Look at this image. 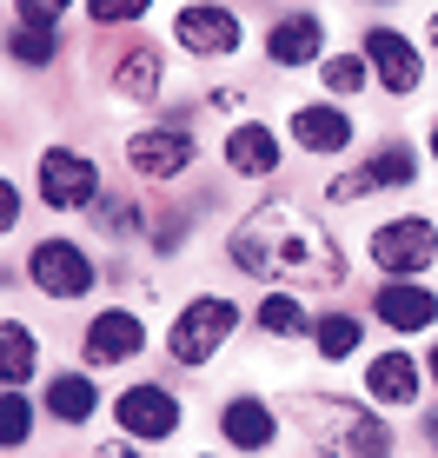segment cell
I'll use <instances>...</instances> for the list:
<instances>
[{
  "mask_svg": "<svg viewBox=\"0 0 438 458\" xmlns=\"http://www.w3.org/2000/svg\"><path fill=\"white\" fill-rule=\"evenodd\" d=\"M226 259H232V273L265 279L273 293H306V286H339L346 279L339 240L299 199H259V207H246V219H232V233H226Z\"/></svg>",
  "mask_w": 438,
  "mask_h": 458,
  "instance_id": "cell-1",
  "label": "cell"
},
{
  "mask_svg": "<svg viewBox=\"0 0 438 458\" xmlns=\"http://www.w3.org/2000/svg\"><path fill=\"white\" fill-rule=\"evenodd\" d=\"M292 412L312 432V445H325L333 458H392V425L372 405L333 399V392H306V399H292Z\"/></svg>",
  "mask_w": 438,
  "mask_h": 458,
  "instance_id": "cell-2",
  "label": "cell"
},
{
  "mask_svg": "<svg viewBox=\"0 0 438 458\" xmlns=\"http://www.w3.org/2000/svg\"><path fill=\"white\" fill-rule=\"evenodd\" d=\"M232 333H240V306H232L226 293H199L186 299V306L173 312V333H166V352H173V366L199 372L206 359L226 345Z\"/></svg>",
  "mask_w": 438,
  "mask_h": 458,
  "instance_id": "cell-3",
  "label": "cell"
},
{
  "mask_svg": "<svg viewBox=\"0 0 438 458\" xmlns=\"http://www.w3.org/2000/svg\"><path fill=\"white\" fill-rule=\"evenodd\" d=\"M366 259L379 266L385 279H418L438 266V226L425 213H399V219H379L366 240Z\"/></svg>",
  "mask_w": 438,
  "mask_h": 458,
  "instance_id": "cell-4",
  "label": "cell"
},
{
  "mask_svg": "<svg viewBox=\"0 0 438 458\" xmlns=\"http://www.w3.org/2000/svg\"><path fill=\"white\" fill-rule=\"evenodd\" d=\"M34 193L46 213H93L100 207V166H93V153L80 147H46L40 166H34Z\"/></svg>",
  "mask_w": 438,
  "mask_h": 458,
  "instance_id": "cell-5",
  "label": "cell"
},
{
  "mask_svg": "<svg viewBox=\"0 0 438 458\" xmlns=\"http://www.w3.org/2000/svg\"><path fill=\"white\" fill-rule=\"evenodd\" d=\"M173 47L186 60H232L246 47V21L226 0H186L173 13Z\"/></svg>",
  "mask_w": 438,
  "mask_h": 458,
  "instance_id": "cell-6",
  "label": "cell"
},
{
  "mask_svg": "<svg viewBox=\"0 0 438 458\" xmlns=\"http://www.w3.org/2000/svg\"><path fill=\"white\" fill-rule=\"evenodd\" d=\"M412 180H418V153L405 147V140H379L352 173H339V180L325 186V199H333V207H352V199L392 193V186H412Z\"/></svg>",
  "mask_w": 438,
  "mask_h": 458,
  "instance_id": "cell-7",
  "label": "cell"
},
{
  "mask_svg": "<svg viewBox=\"0 0 438 458\" xmlns=\"http://www.w3.org/2000/svg\"><path fill=\"white\" fill-rule=\"evenodd\" d=\"M358 54L372 60V81H379L385 100H412V93L425 87V47L405 40L399 27H366Z\"/></svg>",
  "mask_w": 438,
  "mask_h": 458,
  "instance_id": "cell-8",
  "label": "cell"
},
{
  "mask_svg": "<svg viewBox=\"0 0 438 458\" xmlns=\"http://www.w3.org/2000/svg\"><path fill=\"white\" fill-rule=\"evenodd\" d=\"M27 279H34V293H46V299H87L93 279H100V266L87 259L80 240H34Z\"/></svg>",
  "mask_w": 438,
  "mask_h": 458,
  "instance_id": "cell-9",
  "label": "cell"
},
{
  "mask_svg": "<svg viewBox=\"0 0 438 458\" xmlns=\"http://www.w3.org/2000/svg\"><path fill=\"white\" fill-rule=\"evenodd\" d=\"M199 160V140L193 126H139V133H127V166L139 173V180H180V173H193Z\"/></svg>",
  "mask_w": 438,
  "mask_h": 458,
  "instance_id": "cell-10",
  "label": "cell"
},
{
  "mask_svg": "<svg viewBox=\"0 0 438 458\" xmlns=\"http://www.w3.org/2000/svg\"><path fill=\"white\" fill-rule=\"evenodd\" d=\"M286 133L299 140V153H312V160H339V153H352L358 120H352V106H339V100H299L286 114Z\"/></svg>",
  "mask_w": 438,
  "mask_h": 458,
  "instance_id": "cell-11",
  "label": "cell"
},
{
  "mask_svg": "<svg viewBox=\"0 0 438 458\" xmlns=\"http://www.w3.org/2000/svg\"><path fill=\"white\" fill-rule=\"evenodd\" d=\"M139 352H147V319H139L133 306H106V312L87 319V333H80L87 372L93 366H127V359H139Z\"/></svg>",
  "mask_w": 438,
  "mask_h": 458,
  "instance_id": "cell-12",
  "label": "cell"
},
{
  "mask_svg": "<svg viewBox=\"0 0 438 458\" xmlns=\"http://www.w3.org/2000/svg\"><path fill=\"white\" fill-rule=\"evenodd\" d=\"M114 419L127 438H147V445H160V438L180 432V399L166 386H153V378H139V386H127L114 399Z\"/></svg>",
  "mask_w": 438,
  "mask_h": 458,
  "instance_id": "cell-13",
  "label": "cell"
},
{
  "mask_svg": "<svg viewBox=\"0 0 438 458\" xmlns=\"http://www.w3.org/2000/svg\"><path fill=\"white\" fill-rule=\"evenodd\" d=\"M265 60H273L279 73L319 67V60H325V21H319L312 7H299V13H279V21L265 27Z\"/></svg>",
  "mask_w": 438,
  "mask_h": 458,
  "instance_id": "cell-14",
  "label": "cell"
},
{
  "mask_svg": "<svg viewBox=\"0 0 438 458\" xmlns=\"http://www.w3.org/2000/svg\"><path fill=\"white\" fill-rule=\"evenodd\" d=\"M106 87H114L120 100H133V106H153L166 93V54L153 40H127L114 54V67H106Z\"/></svg>",
  "mask_w": 438,
  "mask_h": 458,
  "instance_id": "cell-15",
  "label": "cell"
},
{
  "mask_svg": "<svg viewBox=\"0 0 438 458\" xmlns=\"http://www.w3.org/2000/svg\"><path fill=\"white\" fill-rule=\"evenodd\" d=\"M279 166H286V153H279V133L265 120H232L226 126V173H240V180H273Z\"/></svg>",
  "mask_w": 438,
  "mask_h": 458,
  "instance_id": "cell-16",
  "label": "cell"
},
{
  "mask_svg": "<svg viewBox=\"0 0 438 458\" xmlns=\"http://www.w3.org/2000/svg\"><path fill=\"white\" fill-rule=\"evenodd\" d=\"M372 312H379L392 333H425V326H438V293L418 286V279H385V286L372 293Z\"/></svg>",
  "mask_w": 438,
  "mask_h": 458,
  "instance_id": "cell-17",
  "label": "cell"
},
{
  "mask_svg": "<svg viewBox=\"0 0 438 458\" xmlns=\"http://www.w3.org/2000/svg\"><path fill=\"white\" fill-rule=\"evenodd\" d=\"M219 438H226L232 452H265L279 438V412L265 399H253V392H240V399L219 405Z\"/></svg>",
  "mask_w": 438,
  "mask_h": 458,
  "instance_id": "cell-18",
  "label": "cell"
},
{
  "mask_svg": "<svg viewBox=\"0 0 438 458\" xmlns=\"http://www.w3.org/2000/svg\"><path fill=\"white\" fill-rule=\"evenodd\" d=\"M366 392L379 405H412L418 399V359L412 352H379L366 366Z\"/></svg>",
  "mask_w": 438,
  "mask_h": 458,
  "instance_id": "cell-19",
  "label": "cell"
},
{
  "mask_svg": "<svg viewBox=\"0 0 438 458\" xmlns=\"http://www.w3.org/2000/svg\"><path fill=\"white\" fill-rule=\"evenodd\" d=\"M93 412H100V386H93L87 372H54V378H46V419L87 425Z\"/></svg>",
  "mask_w": 438,
  "mask_h": 458,
  "instance_id": "cell-20",
  "label": "cell"
},
{
  "mask_svg": "<svg viewBox=\"0 0 438 458\" xmlns=\"http://www.w3.org/2000/svg\"><path fill=\"white\" fill-rule=\"evenodd\" d=\"M253 326H259L265 339H306L319 319L299 306V293H265L259 306H253Z\"/></svg>",
  "mask_w": 438,
  "mask_h": 458,
  "instance_id": "cell-21",
  "label": "cell"
},
{
  "mask_svg": "<svg viewBox=\"0 0 438 458\" xmlns=\"http://www.w3.org/2000/svg\"><path fill=\"white\" fill-rule=\"evenodd\" d=\"M40 366V339L27 333L21 319H0V372H7V392H21Z\"/></svg>",
  "mask_w": 438,
  "mask_h": 458,
  "instance_id": "cell-22",
  "label": "cell"
},
{
  "mask_svg": "<svg viewBox=\"0 0 438 458\" xmlns=\"http://www.w3.org/2000/svg\"><path fill=\"white\" fill-rule=\"evenodd\" d=\"M60 27H40V21H13V34H7V54H13V67H54L60 60Z\"/></svg>",
  "mask_w": 438,
  "mask_h": 458,
  "instance_id": "cell-23",
  "label": "cell"
},
{
  "mask_svg": "<svg viewBox=\"0 0 438 458\" xmlns=\"http://www.w3.org/2000/svg\"><path fill=\"white\" fill-rule=\"evenodd\" d=\"M319 81H325V100H358L366 93V81H372V60L366 54H325L319 60Z\"/></svg>",
  "mask_w": 438,
  "mask_h": 458,
  "instance_id": "cell-24",
  "label": "cell"
},
{
  "mask_svg": "<svg viewBox=\"0 0 438 458\" xmlns=\"http://www.w3.org/2000/svg\"><path fill=\"white\" fill-rule=\"evenodd\" d=\"M358 339H366V326H358L352 312H325V319L312 326V345H319V359H325V366L352 359V352H358Z\"/></svg>",
  "mask_w": 438,
  "mask_h": 458,
  "instance_id": "cell-25",
  "label": "cell"
},
{
  "mask_svg": "<svg viewBox=\"0 0 438 458\" xmlns=\"http://www.w3.org/2000/svg\"><path fill=\"white\" fill-rule=\"evenodd\" d=\"M93 226H100L106 240H133V233H153V213L139 207V199H120V193H106L100 207H93Z\"/></svg>",
  "mask_w": 438,
  "mask_h": 458,
  "instance_id": "cell-26",
  "label": "cell"
},
{
  "mask_svg": "<svg viewBox=\"0 0 438 458\" xmlns=\"http://www.w3.org/2000/svg\"><path fill=\"white\" fill-rule=\"evenodd\" d=\"M27 432H34V405H27V392H7V405H0V445L21 452Z\"/></svg>",
  "mask_w": 438,
  "mask_h": 458,
  "instance_id": "cell-27",
  "label": "cell"
},
{
  "mask_svg": "<svg viewBox=\"0 0 438 458\" xmlns=\"http://www.w3.org/2000/svg\"><path fill=\"white\" fill-rule=\"evenodd\" d=\"M147 7L153 0H87V21L93 27H133V21H147Z\"/></svg>",
  "mask_w": 438,
  "mask_h": 458,
  "instance_id": "cell-28",
  "label": "cell"
},
{
  "mask_svg": "<svg viewBox=\"0 0 438 458\" xmlns=\"http://www.w3.org/2000/svg\"><path fill=\"white\" fill-rule=\"evenodd\" d=\"M186 233H193V213H166L160 219V226H153V252H180V240H186Z\"/></svg>",
  "mask_w": 438,
  "mask_h": 458,
  "instance_id": "cell-29",
  "label": "cell"
},
{
  "mask_svg": "<svg viewBox=\"0 0 438 458\" xmlns=\"http://www.w3.org/2000/svg\"><path fill=\"white\" fill-rule=\"evenodd\" d=\"M73 0H13V21H40V27H60V13H67Z\"/></svg>",
  "mask_w": 438,
  "mask_h": 458,
  "instance_id": "cell-30",
  "label": "cell"
},
{
  "mask_svg": "<svg viewBox=\"0 0 438 458\" xmlns=\"http://www.w3.org/2000/svg\"><path fill=\"white\" fill-rule=\"evenodd\" d=\"M13 219H21V186H0V226H13Z\"/></svg>",
  "mask_w": 438,
  "mask_h": 458,
  "instance_id": "cell-31",
  "label": "cell"
},
{
  "mask_svg": "<svg viewBox=\"0 0 438 458\" xmlns=\"http://www.w3.org/2000/svg\"><path fill=\"white\" fill-rule=\"evenodd\" d=\"M240 100H246L240 87H213V93H206V106H219V114H240Z\"/></svg>",
  "mask_w": 438,
  "mask_h": 458,
  "instance_id": "cell-32",
  "label": "cell"
},
{
  "mask_svg": "<svg viewBox=\"0 0 438 458\" xmlns=\"http://www.w3.org/2000/svg\"><path fill=\"white\" fill-rule=\"evenodd\" d=\"M425 47H438V13H432V21H425Z\"/></svg>",
  "mask_w": 438,
  "mask_h": 458,
  "instance_id": "cell-33",
  "label": "cell"
},
{
  "mask_svg": "<svg viewBox=\"0 0 438 458\" xmlns=\"http://www.w3.org/2000/svg\"><path fill=\"white\" fill-rule=\"evenodd\" d=\"M425 147H432V160H438V120H432V133H425Z\"/></svg>",
  "mask_w": 438,
  "mask_h": 458,
  "instance_id": "cell-34",
  "label": "cell"
},
{
  "mask_svg": "<svg viewBox=\"0 0 438 458\" xmlns=\"http://www.w3.org/2000/svg\"><path fill=\"white\" fill-rule=\"evenodd\" d=\"M425 438H432V445H438V412H432V419H425Z\"/></svg>",
  "mask_w": 438,
  "mask_h": 458,
  "instance_id": "cell-35",
  "label": "cell"
},
{
  "mask_svg": "<svg viewBox=\"0 0 438 458\" xmlns=\"http://www.w3.org/2000/svg\"><path fill=\"white\" fill-rule=\"evenodd\" d=\"M432 386H438V345H432Z\"/></svg>",
  "mask_w": 438,
  "mask_h": 458,
  "instance_id": "cell-36",
  "label": "cell"
},
{
  "mask_svg": "<svg viewBox=\"0 0 438 458\" xmlns=\"http://www.w3.org/2000/svg\"><path fill=\"white\" fill-rule=\"evenodd\" d=\"M372 7H385V0H372Z\"/></svg>",
  "mask_w": 438,
  "mask_h": 458,
  "instance_id": "cell-37",
  "label": "cell"
}]
</instances>
